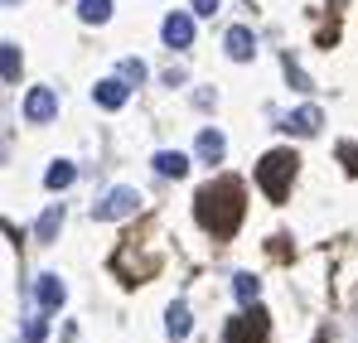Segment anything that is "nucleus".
Wrapping results in <instances>:
<instances>
[{"label":"nucleus","instance_id":"1","mask_svg":"<svg viewBox=\"0 0 358 343\" xmlns=\"http://www.w3.org/2000/svg\"><path fill=\"white\" fill-rule=\"evenodd\" d=\"M194 218H199V228H203V232H213L218 242H228V237L242 228V218H247L242 179H233V174L208 179V184L194 194Z\"/></svg>","mask_w":358,"mask_h":343},{"label":"nucleus","instance_id":"2","mask_svg":"<svg viewBox=\"0 0 358 343\" xmlns=\"http://www.w3.org/2000/svg\"><path fill=\"white\" fill-rule=\"evenodd\" d=\"M296 170H300V155H296V150H266V155H262V165H257V184H262V194H266L271 203H286Z\"/></svg>","mask_w":358,"mask_h":343},{"label":"nucleus","instance_id":"3","mask_svg":"<svg viewBox=\"0 0 358 343\" xmlns=\"http://www.w3.org/2000/svg\"><path fill=\"white\" fill-rule=\"evenodd\" d=\"M136 208H141V194H136L131 184H121L102 203H92V218H97V223H121V218H131Z\"/></svg>","mask_w":358,"mask_h":343},{"label":"nucleus","instance_id":"4","mask_svg":"<svg viewBox=\"0 0 358 343\" xmlns=\"http://www.w3.org/2000/svg\"><path fill=\"white\" fill-rule=\"evenodd\" d=\"M266 334H271L266 314H262V309H247V314H233V319H228L223 343H266Z\"/></svg>","mask_w":358,"mask_h":343},{"label":"nucleus","instance_id":"5","mask_svg":"<svg viewBox=\"0 0 358 343\" xmlns=\"http://www.w3.org/2000/svg\"><path fill=\"white\" fill-rule=\"evenodd\" d=\"M54 116H59V97L49 87L24 92V121H54Z\"/></svg>","mask_w":358,"mask_h":343},{"label":"nucleus","instance_id":"6","mask_svg":"<svg viewBox=\"0 0 358 343\" xmlns=\"http://www.w3.org/2000/svg\"><path fill=\"white\" fill-rule=\"evenodd\" d=\"M126 92H131V82H126V78H102V82L92 87L97 107H107V112H117L121 102H126Z\"/></svg>","mask_w":358,"mask_h":343},{"label":"nucleus","instance_id":"7","mask_svg":"<svg viewBox=\"0 0 358 343\" xmlns=\"http://www.w3.org/2000/svg\"><path fill=\"white\" fill-rule=\"evenodd\" d=\"M223 44H228V58H233V63H247V58L257 54V39H252V29H247V24H233Z\"/></svg>","mask_w":358,"mask_h":343},{"label":"nucleus","instance_id":"8","mask_svg":"<svg viewBox=\"0 0 358 343\" xmlns=\"http://www.w3.org/2000/svg\"><path fill=\"white\" fill-rule=\"evenodd\" d=\"M165 44L170 49H189L194 44V20L189 15H165Z\"/></svg>","mask_w":358,"mask_h":343},{"label":"nucleus","instance_id":"9","mask_svg":"<svg viewBox=\"0 0 358 343\" xmlns=\"http://www.w3.org/2000/svg\"><path fill=\"white\" fill-rule=\"evenodd\" d=\"M189 329H194L189 305H170V309H165V334H170V339H189Z\"/></svg>","mask_w":358,"mask_h":343},{"label":"nucleus","instance_id":"10","mask_svg":"<svg viewBox=\"0 0 358 343\" xmlns=\"http://www.w3.org/2000/svg\"><path fill=\"white\" fill-rule=\"evenodd\" d=\"M286 131H296V136H315L320 131V107H300V112L286 116Z\"/></svg>","mask_w":358,"mask_h":343},{"label":"nucleus","instance_id":"11","mask_svg":"<svg viewBox=\"0 0 358 343\" xmlns=\"http://www.w3.org/2000/svg\"><path fill=\"white\" fill-rule=\"evenodd\" d=\"M63 295H68V290H63L59 276H39V305H44L49 314H54V309L63 305Z\"/></svg>","mask_w":358,"mask_h":343},{"label":"nucleus","instance_id":"12","mask_svg":"<svg viewBox=\"0 0 358 343\" xmlns=\"http://www.w3.org/2000/svg\"><path fill=\"white\" fill-rule=\"evenodd\" d=\"M59 228H63V208L54 203V208H44V218L34 223V237H39V242H54V237H59Z\"/></svg>","mask_w":358,"mask_h":343},{"label":"nucleus","instance_id":"13","mask_svg":"<svg viewBox=\"0 0 358 343\" xmlns=\"http://www.w3.org/2000/svg\"><path fill=\"white\" fill-rule=\"evenodd\" d=\"M223 150H228V140L218 136V131H199V155L213 165V160H223Z\"/></svg>","mask_w":358,"mask_h":343},{"label":"nucleus","instance_id":"14","mask_svg":"<svg viewBox=\"0 0 358 343\" xmlns=\"http://www.w3.org/2000/svg\"><path fill=\"white\" fill-rule=\"evenodd\" d=\"M155 170H160V174H170V179H184L189 160H184L179 150H160V155H155Z\"/></svg>","mask_w":358,"mask_h":343},{"label":"nucleus","instance_id":"15","mask_svg":"<svg viewBox=\"0 0 358 343\" xmlns=\"http://www.w3.org/2000/svg\"><path fill=\"white\" fill-rule=\"evenodd\" d=\"M73 179H78V170H73L68 160H59V165H49V174H44V184H49L54 194H59V189H68Z\"/></svg>","mask_w":358,"mask_h":343},{"label":"nucleus","instance_id":"16","mask_svg":"<svg viewBox=\"0 0 358 343\" xmlns=\"http://www.w3.org/2000/svg\"><path fill=\"white\" fill-rule=\"evenodd\" d=\"M78 15H83L87 24H102V20L112 15V0H83V5H78Z\"/></svg>","mask_w":358,"mask_h":343},{"label":"nucleus","instance_id":"17","mask_svg":"<svg viewBox=\"0 0 358 343\" xmlns=\"http://www.w3.org/2000/svg\"><path fill=\"white\" fill-rule=\"evenodd\" d=\"M233 290H238V300H242V305H252V300L262 295V281H257L252 271H242L238 281H233Z\"/></svg>","mask_w":358,"mask_h":343},{"label":"nucleus","instance_id":"18","mask_svg":"<svg viewBox=\"0 0 358 343\" xmlns=\"http://www.w3.org/2000/svg\"><path fill=\"white\" fill-rule=\"evenodd\" d=\"M5 82H20V49L5 39Z\"/></svg>","mask_w":358,"mask_h":343},{"label":"nucleus","instance_id":"19","mask_svg":"<svg viewBox=\"0 0 358 343\" xmlns=\"http://www.w3.org/2000/svg\"><path fill=\"white\" fill-rule=\"evenodd\" d=\"M121 78H126V82H141V78H145V63H141V58H126V63H121Z\"/></svg>","mask_w":358,"mask_h":343},{"label":"nucleus","instance_id":"20","mask_svg":"<svg viewBox=\"0 0 358 343\" xmlns=\"http://www.w3.org/2000/svg\"><path fill=\"white\" fill-rule=\"evenodd\" d=\"M339 160H344V170H349V174H358V145H354V140L339 145Z\"/></svg>","mask_w":358,"mask_h":343},{"label":"nucleus","instance_id":"21","mask_svg":"<svg viewBox=\"0 0 358 343\" xmlns=\"http://www.w3.org/2000/svg\"><path fill=\"white\" fill-rule=\"evenodd\" d=\"M24 339H29V343H39V339H44V319H29V329H24Z\"/></svg>","mask_w":358,"mask_h":343},{"label":"nucleus","instance_id":"22","mask_svg":"<svg viewBox=\"0 0 358 343\" xmlns=\"http://www.w3.org/2000/svg\"><path fill=\"white\" fill-rule=\"evenodd\" d=\"M218 5H223V0H194V15H213Z\"/></svg>","mask_w":358,"mask_h":343},{"label":"nucleus","instance_id":"23","mask_svg":"<svg viewBox=\"0 0 358 343\" xmlns=\"http://www.w3.org/2000/svg\"><path fill=\"white\" fill-rule=\"evenodd\" d=\"M5 5H20V0H5Z\"/></svg>","mask_w":358,"mask_h":343}]
</instances>
